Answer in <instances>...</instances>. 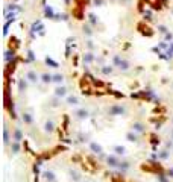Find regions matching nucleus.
Listing matches in <instances>:
<instances>
[{"mask_svg":"<svg viewBox=\"0 0 173 182\" xmlns=\"http://www.w3.org/2000/svg\"><path fill=\"white\" fill-rule=\"evenodd\" d=\"M77 97H73V96H70L69 97V105H77Z\"/></svg>","mask_w":173,"mask_h":182,"instance_id":"nucleus-9","label":"nucleus"},{"mask_svg":"<svg viewBox=\"0 0 173 182\" xmlns=\"http://www.w3.org/2000/svg\"><path fill=\"white\" fill-rule=\"evenodd\" d=\"M108 162H111V164H109V165H112V167H114V165H117V164H118V162H117V159H115V158H114V157H108Z\"/></svg>","mask_w":173,"mask_h":182,"instance_id":"nucleus-12","label":"nucleus"},{"mask_svg":"<svg viewBox=\"0 0 173 182\" xmlns=\"http://www.w3.org/2000/svg\"><path fill=\"white\" fill-rule=\"evenodd\" d=\"M20 138H21V132H20V129H17L15 131V141H20Z\"/></svg>","mask_w":173,"mask_h":182,"instance_id":"nucleus-15","label":"nucleus"},{"mask_svg":"<svg viewBox=\"0 0 173 182\" xmlns=\"http://www.w3.org/2000/svg\"><path fill=\"white\" fill-rule=\"evenodd\" d=\"M26 77H28V79L32 82V84H36L38 81H39V76L34 71V70H31V71H28V74H26Z\"/></svg>","mask_w":173,"mask_h":182,"instance_id":"nucleus-1","label":"nucleus"},{"mask_svg":"<svg viewBox=\"0 0 173 182\" xmlns=\"http://www.w3.org/2000/svg\"><path fill=\"white\" fill-rule=\"evenodd\" d=\"M74 115L77 117V119L84 120V119H87V117H88V111H87V109H79V111L74 112Z\"/></svg>","mask_w":173,"mask_h":182,"instance_id":"nucleus-2","label":"nucleus"},{"mask_svg":"<svg viewBox=\"0 0 173 182\" xmlns=\"http://www.w3.org/2000/svg\"><path fill=\"white\" fill-rule=\"evenodd\" d=\"M53 127H55V123H53V120L50 119V120H47L46 123H44V131L46 132H52L53 131Z\"/></svg>","mask_w":173,"mask_h":182,"instance_id":"nucleus-3","label":"nucleus"},{"mask_svg":"<svg viewBox=\"0 0 173 182\" xmlns=\"http://www.w3.org/2000/svg\"><path fill=\"white\" fill-rule=\"evenodd\" d=\"M90 147H91L93 150H94L96 153H102V146H100V144H97V143H91Z\"/></svg>","mask_w":173,"mask_h":182,"instance_id":"nucleus-5","label":"nucleus"},{"mask_svg":"<svg viewBox=\"0 0 173 182\" xmlns=\"http://www.w3.org/2000/svg\"><path fill=\"white\" fill-rule=\"evenodd\" d=\"M129 67H131V64L128 61H120V64H118V68L120 70H128Z\"/></svg>","mask_w":173,"mask_h":182,"instance_id":"nucleus-6","label":"nucleus"},{"mask_svg":"<svg viewBox=\"0 0 173 182\" xmlns=\"http://www.w3.org/2000/svg\"><path fill=\"white\" fill-rule=\"evenodd\" d=\"M41 77H43V82H44V84H49V82L53 81V76H52V74H47V73H44Z\"/></svg>","mask_w":173,"mask_h":182,"instance_id":"nucleus-7","label":"nucleus"},{"mask_svg":"<svg viewBox=\"0 0 173 182\" xmlns=\"http://www.w3.org/2000/svg\"><path fill=\"white\" fill-rule=\"evenodd\" d=\"M65 94H67V88H65V87H59L55 91V96H58V97H64Z\"/></svg>","mask_w":173,"mask_h":182,"instance_id":"nucleus-4","label":"nucleus"},{"mask_svg":"<svg viewBox=\"0 0 173 182\" xmlns=\"http://www.w3.org/2000/svg\"><path fill=\"white\" fill-rule=\"evenodd\" d=\"M132 129H134V131H138V132H141V131H143V124H141V123H135L134 126H132Z\"/></svg>","mask_w":173,"mask_h":182,"instance_id":"nucleus-10","label":"nucleus"},{"mask_svg":"<svg viewBox=\"0 0 173 182\" xmlns=\"http://www.w3.org/2000/svg\"><path fill=\"white\" fill-rule=\"evenodd\" d=\"M126 137H128L129 141H137V135H135V134H134V135H132V134H128Z\"/></svg>","mask_w":173,"mask_h":182,"instance_id":"nucleus-14","label":"nucleus"},{"mask_svg":"<svg viewBox=\"0 0 173 182\" xmlns=\"http://www.w3.org/2000/svg\"><path fill=\"white\" fill-rule=\"evenodd\" d=\"M62 79H64V76H62V74H56V76H53V81L58 82V84H61V82H62Z\"/></svg>","mask_w":173,"mask_h":182,"instance_id":"nucleus-11","label":"nucleus"},{"mask_svg":"<svg viewBox=\"0 0 173 182\" xmlns=\"http://www.w3.org/2000/svg\"><path fill=\"white\" fill-rule=\"evenodd\" d=\"M114 150L118 153V155H123L125 153V147H120V146H117V147H114Z\"/></svg>","mask_w":173,"mask_h":182,"instance_id":"nucleus-13","label":"nucleus"},{"mask_svg":"<svg viewBox=\"0 0 173 182\" xmlns=\"http://www.w3.org/2000/svg\"><path fill=\"white\" fill-rule=\"evenodd\" d=\"M46 179H47L49 182H55L56 178H55V175H53L52 172H47V173H46Z\"/></svg>","mask_w":173,"mask_h":182,"instance_id":"nucleus-8","label":"nucleus"},{"mask_svg":"<svg viewBox=\"0 0 173 182\" xmlns=\"http://www.w3.org/2000/svg\"><path fill=\"white\" fill-rule=\"evenodd\" d=\"M122 2H128V0H122Z\"/></svg>","mask_w":173,"mask_h":182,"instance_id":"nucleus-16","label":"nucleus"}]
</instances>
